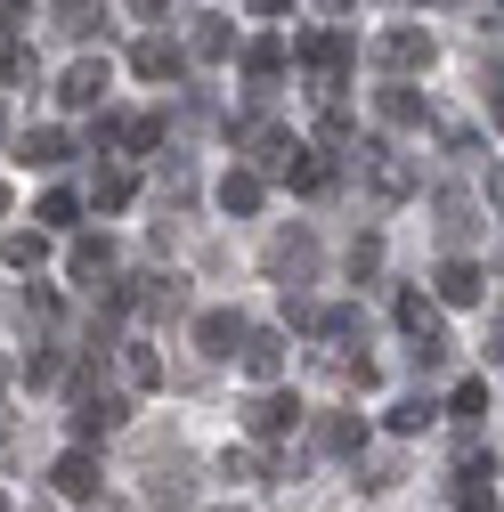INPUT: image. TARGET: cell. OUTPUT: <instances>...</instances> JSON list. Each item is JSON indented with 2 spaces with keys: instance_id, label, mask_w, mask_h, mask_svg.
<instances>
[{
  "instance_id": "34",
  "label": "cell",
  "mask_w": 504,
  "mask_h": 512,
  "mask_svg": "<svg viewBox=\"0 0 504 512\" xmlns=\"http://www.w3.org/2000/svg\"><path fill=\"white\" fill-rule=\"evenodd\" d=\"M220 472H228V480H261V472H277V464H261V456H228Z\"/></svg>"
},
{
  "instance_id": "26",
  "label": "cell",
  "mask_w": 504,
  "mask_h": 512,
  "mask_svg": "<svg viewBox=\"0 0 504 512\" xmlns=\"http://www.w3.org/2000/svg\"><path fill=\"white\" fill-rule=\"evenodd\" d=\"M33 220H41L49 236H57V228H74V220H82V196H74V187H57V196H41V212H33Z\"/></svg>"
},
{
  "instance_id": "2",
  "label": "cell",
  "mask_w": 504,
  "mask_h": 512,
  "mask_svg": "<svg viewBox=\"0 0 504 512\" xmlns=\"http://www.w3.org/2000/svg\"><path fill=\"white\" fill-rule=\"evenodd\" d=\"M293 57H301V66L318 74V90L334 98V90H342V74H350V57H358V41H350V33H309Z\"/></svg>"
},
{
  "instance_id": "25",
  "label": "cell",
  "mask_w": 504,
  "mask_h": 512,
  "mask_svg": "<svg viewBox=\"0 0 504 512\" xmlns=\"http://www.w3.org/2000/svg\"><path fill=\"white\" fill-rule=\"evenodd\" d=\"M0 252H9V269H41V261H49V228H17Z\"/></svg>"
},
{
  "instance_id": "1",
  "label": "cell",
  "mask_w": 504,
  "mask_h": 512,
  "mask_svg": "<svg viewBox=\"0 0 504 512\" xmlns=\"http://www.w3.org/2000/svg\"><path fill=\"white\" fill-rule=\"evenodd\" d=\"M431 57H439V41L423 33V25H391V33H374V66L383 74H431Z\"/></svg>"
},
{
  "instance_id": "3",
  "label": "cell",
  "mask_w": 504,
  "mask_h": 512,
  "mask_svg": "<svg viewBox=\"0 0 504 512\" xmlns=\"http://www.w3.org/2000/svg\"><path fill=\"white\" fill-rule=\"evenodd\" d=\"M293 423H301V399H293V391H277V382H269V391H261V399L244 407V431L261 439V447H277V439H293Z\"/></svg>"
},
{
  "instance_id": "20",
  "label": "cell",
  "mask_w": 504,
  "mask_h": 512,
  "mask_svg": "<svg viewBox=\"0 0 504 512\" xmlns=\"http://www.w3.org/2000/svg\"><path fill=\"white\" fill-rule=\"evenodd\" d=\"M285 66H293V49H285L277 33H261V41H252V49H244V74H252V82H277Z\"/></svg>"
},
{
  "instance_id": "21",
  "label": "cell",
  "mask_w": 504,
  "mask_h": 512,
  "mask_svg": "<svg viewBox=\"0 0 504 512\" xmlns=\"http://www.w3.org/2000/svg\"><path fill=\"white\" fill-rule=\"evenodd\" d=\"M261 196H269V179H261V171H228V179H220V204H228L236 220H244V212H261Z\"/></svg>"
},
{
  "instance_id": "28",
  "label": "cell",
  "mask_w": 504,
  "mask_h": 512,
  "mask_svg": "<svg viewBox=\"0 0 504 512\" xmlns=\"http://www.w3.org/2000/svg\"><path fill=\"white\" fill-rule=\"evenodd\" d=\"M448 415H464V423H472V415H488V382H480V374H464V382H456Z\"/></svg>"
},
{
  "instance_id": "41",
  "label": "cell",
  "mask_w": 504,
  "mask_h": 512,
  "mask_svg": "<svg viewBox=\"0 0 504 512\" xmlns=\"http://www.w3.org/2000/svg\"><path fill=\"white\" fill-rule=\"evenodd\" d=\"M220 512H244V504H220Z\"/></svg>"
},
{
  "instance_id": "37",
  "label": "cell",
  "mask_w": 504,
  "mask_h": 512,
  "mask_svg": "<svg viewBox=\"0 0 504 512\" xmlns=\"http://www.w3.org/2000/svg\"><path fill=\"white\" fill-rule=\"evenodd\" d=\"M131 9H139V17L155 25V17H171V0H131Z\"/></svg>"
},
{
  "instance_id": "27",
  "label": "cell",
  "mask_w": 504,
  "mask_h": 512,
  "mask_svg": "<svg viewBox=\"0 0 504 512\" xmlns=\"http://www.w3.org/2000/svg\"><path fill=\"white\" fill-rule=\"evenodd\" d=\"M122 374H131L139 391H155V382H163V358H155L147 342H131V350H122Z\"/></svg>"
},
{
  "instance_id": "24",
  "label": "cell",
  "mask_w": 504,
  "mask_h": 512,
  "mask_svg": "<svg viewBox=\"0 0 504 512\" xmlns=\"http://www.w3.org/2000/svg\"><path fill=\"white\" fill-rule=\"evenodd\" d=\"M131 196H139V179H131V171H98V179H90V204H98V212H122Z\"/></svg>"
},
{
  "instance_id": "29",
  "label": "cell",
  "mask_w": 504,
  "mask_h": 512,
  "mask_svg": "<svg viewBox=\"0 0 504 512\" xmlns=\"http://www.w3.org/2000/svg\"><path fill=\"white\" fill-rule=\"evenodd\" d=\"M439 228H448V236L472 228V196H464V187H448V196H439Z\"/></svg>"
},
{
  "instance_id": "13",
  "label": "cell",
  "mask_w": 504,
  "mask_h": 512,
  "mask_svg": "<svg viewBox=\"0 0 504 512\" xmlns=\"http://www.w3.org/2000/svg\"><path fill=\"white\" fill-rule=\"evenodd\" d=\"M122 399H106V391H82V407H74V439H106V431H122Z\"/></svg>"
},
{
  "instance_id": "19",
  "label": "cell",
  "mask_w": 504,
  "mask_h": 512,
  "mask_svg": "<svg viewBox=\"0 0 504 512\" xmlns=\"http://www.w3.org/2000/svg\"><path fill=\"white\" fill-rule=\"evenodd\" d=\"M318 447H326V456H358V447H366V415H326Z\"/></svg>"
},
{
  "instance_id": "10",
  "label": "cell",
  "mask_w": 504,
  "mask_h": 512,
  "mask_svg": "<svg viewBox=\"0 0 504 512\" xmlns=\"http://www.w3.org/2000/svg\"><path fill=\"white\" fill-rule=\"evenodd\" d=\"M66 269H74V285H106L114 277V244L106 236H74L66 244Z\"/></svg>"
},
{
  "instance_id": "17",
  "label": "cell",
  "mask_w": 504,
  "mask_h": 512,
  "mask_svg": "<svg viewBox=\"0 0 504 512\" xmlns=\"http://www.w3.org/2000/svg\"><path fill=\"white\" fill-rule=\"evenodd\" d=\"M49 25L74 33V41H90V33L106 25V0H49Z\"/></svg>"
},
{
  "instance_id": "6",
  "label": "cell",
  "mask_w": 504,
  "mask_h": 512,
  "mask_svg": "<svg viewBox=\"0 0 504 512\" xmlns=\"http://www.w3.org/2000/svg\"><path fill=\"white\" fill-rule=\"evenodd\" d=\"M277 179L293 187V196H326V187H334V155H318V147H285V163H277Z\"/></svg>"
},
{
  "instance_id": "39",
  "label": "cell",
  "mask_w": 504,
  "mask_h": 512,
  "mask_svg": "<svg viewBox=\"0 0 504 512\" xmlns=\"http://www.w3.org/2000/svg\"><path fill=\"white\" fill-rule=\"evenodd\" d=\"M0 220H9V187H0Z\"/></svg>"
},
{
  "instance_id": "35",
  "label": "cell",
  "mask_w": 504,
  "mask_h": 512,
  "mask_svg": "<svg viewBox=\"0 0 504 512\" xmlns=\"http://www.w3.org/2000/svg\"><path fill=\"white\" fill-rule=\"evenodd\" d=\"M252 17H293V0H252Z\"/></svg>"
},
{
  "instance_id": "32",
  "label": "cell",
  "mask_w": 504,
  "mask_h": 512,
  "mask_svg": "<svg viewBox=\"0 0 504 512\" xmlns=\"http://www.w3.org/2000/svg\"><path fill=\"white\" fill-rule=\"evenodd\" d=\"M374 269H383V236H358L350 244V277H374Z\"/></svg>"
},
{
  "instance_id": "31",
  "label": "cell",
  "mask_w": 504,
  "mask_h": 512,
  "mask_svg": "<svg viewBox=\"0 0 504 512\" xmlns=\"http://www.w3.org/2000/svg\"><path fill=\"white\" fill-rule=\"evenodd\" d=\"M33 74V49L25 41H0V82H25Z\"/></svg>"
},
{
  "instance_id": "33",
  "label": "cell",
  "mask_w": 504,
  "mask_h": 512,
  "mask_svg": "<svg viewBox=\"0 0 504 512\" xmlns=\"http://www.w3.org/2000/svg\"><path fill=\"white\" fill-rule=\"evenodd\" d=\"M122 131H131V114H98V131H90V139H98V147H122Z\"/></svg>"
},
{
  "instance_id": "14",
  "label": "cell",
  "mask_w": 504,
  "mask_h": 512,
  "mask_svg": "<svg viewBox=\"0 0 504 512\" xmlns=\"http://www.w3.org/2000/svg\"><path fill=\"white\" fill-rule=\"evenodd\" d=\"M66 155H74V139L57 131V122H41V131H25V139H17V163H33V171H57Z\"/></svg>"
},
{
  "instance_id": "23",
  "label": "cell",
  "mask_w": 504,
  "mask_h": 512,
  "mask_svg": "<svg viewBox=\"0 0 504 512\" xmlns=\"http://www.w3.org/2000/svg\"><path fill=\"white\" fill-rule=\"evenodd\" d=\"M228 41H236V33H228L220 17H196V33H187V57H196V66H212V57H228Z\"/></svg>"
},
{
  "instance_id": "16",
  "label": "cell",
  "mask_w": 504,
  "mask_h": 512,
  "mask_svg": "<svg viewBox=\"0 0 504 512\" xmlns=\"http://www.w3.org/2000/svg\"><path fill=\"white\" fill-rule=\"evenodd\" d=\"M488 293V269L480 261H448V269H439V301H456V309H472Z\"/></svg>"
},
{
  "instance_id": "30",
  "label": "cell",
  "mask_w": 504,
  "mask_h": 512,
  "mask_svg": "<svg viewBox=\"0 0 504 512\" xmlns=\"http://www.w3.org/2000/svg\"><path fill=\"white\" fill-rule=\"evenodd\" d=\"M423 423H439L431 399H399V407H391V431H423Z\"/></svg>"
},
{
  "instance_id": "7",
  "label": "cell",
  "mask_w": 504,
  "mask_h": 512,
  "mask_svg": "<svg viewBox=\"0 0 504 512\" xmlns=\"http://www.w3.org/2000/svg\"><path fill=\"white\" fill-rule=\"evenodd\" d=\"M131 74H139V82H179V74H187V49L163 41V33H147V41L131 49Z\"/></svg>"
},
{
  "instance_id": "18",
  "label": "cell",
  "mask_w": 504,
  "mask_h": 512,
  "mask_svg": "<svg viewBox=\"0 0 504 512\" xmlns=\"http://www.w3.org/2000/svg\"><path fill=\"white\" fill-rule=\"evenodd\" d=\"M399 334L407 342H448V334H439V309L423 293H399Z\"/></svg>"
},
{
  "instance_id": "4",
  "label": "cell",
  "mask_w": 504,
  "mask_h": 512,
  "mask_svg": "<svg viewBox=\"0 0 504 512\" xmlns=\"http://www.w3.org/2000/svg\"><path fill=\"white\" fill-rule=\"evenodd\" d=\"M358 155H366V187H374L383 204H407V196H415V163H407V155H391L383 139H366Z\"/></svg>"
},
{
  "instance_id": "22",
  "label": "cell",
  "mask_w": 504,
  "mask_h": 512,
  "mask_svg": "<svg viewBox=\"0 0 504 512\" xmlns=\"http://www.w3.org/2000/svg\"><path fill=\"white\" fill-rule=\"evenodd\" d=\"M488 480H496V456H472L464 464V512H496V488Z\"/></svg>"
},
{
  "instance_id": "15",
  "label": "cell",
  "mask_w": 504,
  "mask_h": 512,
  "mask_svg": "<svg viewBox=\"0 0 504 512\" xmlns=\"http://www.w3.org/2000/svg\"><path fill=\"white\" fill-rule=\"evenodd\" d=\"M374 114H383L391 131H423V98H415L399 74H391V90H374Z\"/></svg>"
},
{
  "instance_id": "12",
  "label": "cell",
  "mask_w": 504,
  "mask_h": 512,
  "mask_svg": "<svg viewBox=\"0 0 504 512\" xmlns=\"http://www.w3.org/2000/svg\"><path fill=\"white\" fill-rule=\"evenodd\" d=\"M236 358H244V374H252V382H277V374H285V334H252V326H244Z\"/></svg>"
},
{
  "instance_id": "11",
  "label": "cell",
  "mask_w": 504,
  "mask_h": 512,
  "mask_svg": "<svg viewBox=\"0 0 504 512\" xmlns=\"http://www.w3.org/2000/svg\"><path fill=\"white\" fill-rule=\"evenodd\" d=\"M236 342H244V317L236 309H204L196 317V350L204 358H236Z\"/></svg>"
},
{
  "instance_id": "38",
  "label": "cell",
  "mask_w": 504,
  "mask_h": 512,
  "mask_svg": "<svg viewBox=\"0 0 504 512\" xmlns=\"http://www.w3.org/2000/svg\"><path fill=\"white\" fill-rule=\"evenodd\" d=\"M0 17H9V25H17V17H33V0H0Z\"/></svg>"
},
{
  "instance_id": "40",
  "label": "cell",
  "mask_w": 504,
  "mask_h": 512,
  "mask_svg": "<svg viewBox=\"0 0 504 512\" xmlns=\"http://www.w3.org/2000/svg\"><path fill=\"white\" fill-rule=\"evenodd\" d=\"M0 512H17V504H9V496H0Z\"/></svg>"
},
{
  "instance_id": "9",
  "label": "cell",
  "mask_w": 504,
  "mask_h": 512,
  "mask_svg": "<svg viewBox=\"0 0 504 512\" xmlns=\"http://www.w3.org/2000/svg\"><path fill=\"white\" fill-rule=\"evenodd\" d=\"M49 480H57V496H98V456H90V439H74L66 456L49 464Z\"/></svg>"
},
{
  "instance_id": "36",
  "label": "cell",
  "mask_w": 504,
  "mask_h": 512,
  "mask_svg": "<svg viewBox=\"0 0 504 512\" xmlns=\"http://www.w3.org/2000/svg\"><path fill=\"white\" fill-rule=\"evenodd\" d=\"M309 9H318V17H350V9H358V0H309Z\"/></svg>"
},
{
  "instance_id": "8",
  "label": "cell",
  "mask_w": 504,
  "mask_h": 512,
  "mask_svg": "<svg viewBox=\"0 0 504 512\" xmlns=\"http://www.w3.org/2000/svg\"><path fill=\"white\" fill-rule=\"evenodd\" d=\"M309 269H318V244H309L301 228L269 244V277H285V293H293V285H309Z\"/></svg>"
},
{
  "instance_id": "5",
  "label": "cell",
  "mask_w": 504,
  "mask_h": 512,
  "mask_svg": "<svg viewBox=\"0 0 504 512\" xmlns=\"http://www.w3.org/2000/svg\"><path fill=\"white\" fill-rule=\"evenodd\" d=\"M106 90H114V66H106V57H74V66H66V82H57V98H66L74 114L106 106Z\"/></svg>"
}]
</instances>
